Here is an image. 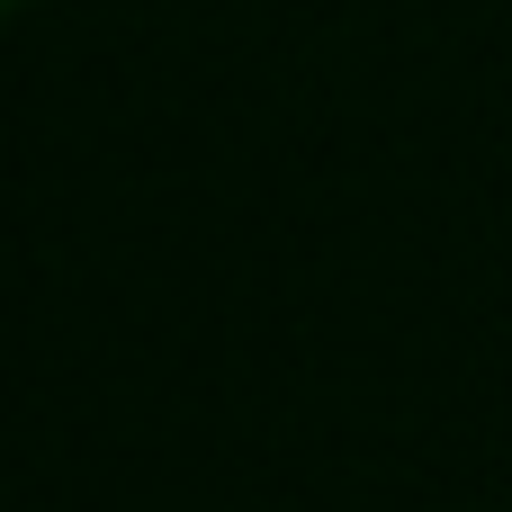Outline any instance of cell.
<instances>
[{
  "mask_svg": "<svg viewBox=\"0 0 512 512\" xmlns=\"http://www.w3.org/2000/svg\"><path fill=\"white\" fill-rule=\"evenodd\" d=\"M9 9H18V0H0V18H9Z\"/></svg>",
  "mask_w": 512,
  "mask_h": 512,
  "instance_id": "obj_1",
  "label": "cell"
}]
</instances>
